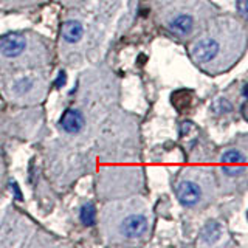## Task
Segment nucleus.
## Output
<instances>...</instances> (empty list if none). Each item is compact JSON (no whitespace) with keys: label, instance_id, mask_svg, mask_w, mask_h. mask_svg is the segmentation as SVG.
<instances>
[{"label":"nucleus","instance_id":"9","mask_svg":"<svg viewBox=\"0 0 248 248\" xmlns=\"http://www.w3.org/2000/svg\"><path fill=\"white\" fill-rule=\"evenodd\" d=\"M79 219L85 227H92V225L95 223L96 209H95V205H93L92 202H87V203L82 205L81 211H79Z\"/></svg>","mask_w":248,"mask_h":248},{"label":"nucleus","instance_id":"2","mask_svg":"<svg viewBox=\"0 0 248 248\" xmlns=\"http://www.w3.org/2000/svg\"><path fill=\"white\" fill-rule=\"evenodd\" d=\"M217 53H219V42L213 37L200 39V41L194 44V46L191 48V56L194 61L199 62V64L211 62L217 56Z\"/></svg>","mask_w":248,"mask_h":248},{"label":"nucleus","instance_id":"3","mask_svg":"<svg viewBox=\"0 0 248 248\" xmlns=\"http://www.w3.org/2000/svg\"><path fill=\"white\" fill-rule=\"evenodd\" d=\"M25 48H27V39L17 33H11L0 39V54L5 58L10 59L17 58Z\"/></svg>","mask_w":248,"mask_h":248},{"label":"nucleus","instance_id":"7","mask_svg":"<svg viewBox=\"0 0 248 248\" xmlns=\"http://www.w3.org/2000/svg\"><path fill=\"white\" fill-rule=\"evenodd\" d=\"M82 33H84V28L81 25V22H78V20H68L64 23V27H62V37H64V41L68 44L79 42Z\"/></svg>","mask_w":248,"mask_h":248},{"label":"nucleus","instance_id":"5","mask_svg":"<svg viewBox=\"0 0 248 248\" xmlns=\"http://www.w3.org/2000/svg\"><path fill=\"white\" fill-rule=\"evenodd\" d=\"M222 170L227 175H237L245 168V157L237 149H230L222 155Z\"/></svg>","mask_w":248,"mask_h":248},{"label":"nucleus","instance_id":"12","mask_svg":"<svg viewBox=\"0 0 248 248\" xmlns=\"http://www.w3.org/2000/svg\"><path fill=\"white\" fill-rule=\"evenodd\" d=\"M213 108L216 112H225V110H231V104L227 99H217L213 104Z\"/></svg>","mask_w":248,"mask_h":248},{"label":"nucleus","instance_id":"14","mask_svg":"<svg viewBox=\"0 0 248 248\" xmlns=\"http://www.w3.org/2000/svg\"><path fill=\"white\" fill-rule=\"evenodd\" d=\"M65 79H67V76H65V73L64 72H61L59 75H58V78H56V87H64V84H65Z\"/></svg>","mask_w":248,"mask_h":248},{"label":"nucleus","instance_id":"6","mask_svg":"<svg viewBox=\"0 0 248 248\" xmlns=\"http://www.w3.org/2000/svg\"><path fill=\"white\" fill-rule=\"evenodd\" d=\"M202 191L199 185L194 182H182L177 186V199L180 200V203L185 206H194L200 200Z\"/></svg>","mask_w":248,"mask_h":248},{"label":"nucleus","instance_id":"11","mask_svg":"<svg viewBox=\"0 0 248 248\" xmlns=\"http://www.w3.org/2000/svg\"><path fill=\"white\" fill-rule=\"evenodd\" d=\"M211 234H213V237L214 239H217L219 237V234H220V227L217 223H208L206 227H205V230H203V237L206 239V240H211Z\"/></svg>","mask_w":248,"mask_h":248},{"label":"nucleus","instance_id":"1","mask_svg":"<svg viewBox=\"0 0 248 248\" xmlns=\"http://www.w3.org/2000/svg\"><path fill=\"white\" fill-rule=\"evenodd\" d=\"M147 227H149V223H147L146 216L140 214V213H134V214L126 216L121 220L120 231L124 237L137 239V237L144 236V232L147 231Z\"/></svg>","mask_w":248,"mask_h":248},{"label":"nucleus","instance_id":"10","mask_svg":"<svg viewBox=\"0 0 248 248\" xmlns=\"http://www.w3.org/2000/svg\"><path fill=\"white\" fill-rule=\"evenodd\" d=\"M33 85H34V82L31 78H20V79L13 85V90L16 95H25V93H28L31 89H33Z\"/></svg>","mask_w":248,"mask_h":248},{"label":"nucleus","instance_id":"13","mask_svg":"<svg viewBox=\"0 0 248 248\" xmlns=\"http://www.w3.org/2000/svg\"><path fill=\"white\" fill-rule=\"evenodd\" d=\"M236 6H237V11L240 16H244V17L248 20V0H237L236 2Z\"/></svg>","mask_w":248,"mask_h":248},{"label":"nucleus","instance_id":"15","mask_svg":"<svg viewBox=\"0 0 248 248\" xmlns=\"http://www.w3.org/2000/svg\"><path fill=\"white\" fill-rule=\"evenodd\" d=\"M242 93H244V96H245V98H248V84H247V85H245V87H244Z\"/></svg>","mask_w":248,"mask_h":248},{"label":"nucleus","instance_id":"4","mask_svg":"<svg viewBox=\"0 0 248 248\" xmlns=\"http://www.w3.org/2000/svg\"><path fill=\"white\" fill-rule=\"evenodd\" d=\"M84 124H85V118L78 108H67L59 120L61 129L64 130L65 134H72V135L79 134L84 127Z\"/></svg>","mask_w":248,"mask_h":248},{"label":"nucleus","instance_id":"8","mask_svg":"<svg viewBox=\"0 0 248 248\" xmlns=\"http://www.w3.org/2000/svg\"><path fill=\"white\" fill-rule=\"evenodd\" d=\"M192 25H194V20L189 14H180V16H177L174 20H170L169 28L170 31H174L175 34L185 36L192 30Z\"/></svg>","mask_w":248,"mask_h":248}]
</instances>
